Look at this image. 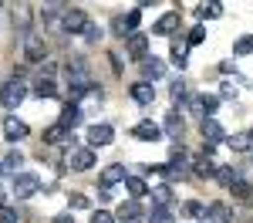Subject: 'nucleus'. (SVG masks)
I'll use <instances>...</instances> for the list:
<instances>
[{"label":"nucleus","mask_w":253,"mask_h":223,"mask_svg":"<svg viewBox=\"0 0 253 223\" xmlns=\"http://www.w3.org/2000/svg\"><path fill=\"white\" fill-rule=\"evenodd\" d=\"M125 189L132 193V200H142V196L149 193V186H145V179H138V176H125Z\"/></svg>","instance_id":"nucleus-27"},{"label":"nucleus","mask_w":253,"mask_h":223,"mask_svg":"<svg viewBox=\"0 0 253 223\" xmlns=\"http://www.w3.org/2000/svg\"><path fill=\"white\" fill-rule=\"evenodd\" d=\"M206 217H210V223H230L233 220V210H230V203H210Z\"/></svg>","instance_id":"nucleus-13"},{"label":"nucleus","mask_w":253,"mask_h":223,"mask_svg":"<svg viewBox=\"0 0 253 223\" xmlns=\"http://www.w3.org/2000/svg\"><path fill=\"white\" fill-rule=\"evenodd\" d=\"M64 139H68V132H64L61 125H51V129L44 132V142H47V145H54V142H64Z\"/></svg>","instance_id":"nucleus-31"},{"label":"nucleus","mask_w":253,"mask_h":223,"mask_svg":"<svg viewBox=\"0 0 253 223\" xmlns=\"http://www.w3.org/2000/svg\"><path fill=\"white\" fill-rule=\"evenodd\" d=\"M172 101H175V105H182V101H186V81H182V78L172 81Z\"/></svg>","instance_id":"nucleus-36"},{"label":"nucleus","mask_w":253,"mask_h":223,"mask_svg":"<svg viewBox=\"0 0 253 223\" xmlns=\"http://www.w3.org/2000/svg\"><path fill=\"white\" fill-rule=\"evenodd\" d=\"M61 24V31H68V34H78V31H84V24H88V14L84 10H64V17L58 20Z\"/></svg>","instance_id":"nucleus-3"},{"label":"nucleus","mask_w":253,"mask_h":223,"mask_svg":"<svg viewBox=\"0 0 253 223\" xmlns=\"http://www.w3.org/2000/svg\"><path fill=\"white\" fill-rule=\"evenodd\" d=\"M125 176H128V173H125V166H108V169H105V173H101V186H105V189H112V186H115V182H125Z\"/></svg>","instance_id":"nucleus-18"},{"label":"nucleus","mask_w":253,"mask_h":223,"mask_svg":"<svg viewBox=\"0 0 253 223\" xmlns=\"http://www.w3.org/2000/svg\"><path fill=\"white\" fill-rule=\"evenodd\" d=\"M216 182L226 186V189H233L236 182H240V173H236L233 166H219V169H216Z\"/></svg>","instance_id":"nucleus-20"},{"label":"nucleus","mask_w":253,"mask_h":223,"mask_svg":"<svg viewBox=\"0 0 253 223\" xmlns=\"http://www.w3.org/2000/svg\"><path fill=\"white\" fill-rule=\"evenodd\" d=\"M20 166H24V156H20L17 149H10V152H7V159H3V169H10V173L17 176V169H20Z\"/></svg>","instance_id":"nucleus-30"},{"label":"nucleus","mask_w":253,"mask_h":223,"mask_svg":"<svg viewBox=\"0 0 253 223\" xmlns=\"http://www.w3.org/2000/svg\"><path fill=\"white\" fill-rule=\"evenodd\" d=\"M112 139H115V129H112V125H105V122H98V125H91V129H88V145H91V149L108 145Z\"/></svg>","instance_id":"nucleus-4"},{"label":"nucleus","mask_w":253,"mask_h":223,"mask_svg":"<svg viewBox=\"0 0 253 223\" xmlns=\"http://www.w3.org/2000/svg\"><path fill=\"white\" fill-rule=\"evenodd\" d=\"M138 3H142V7H149V3H159V0H138Z\"/></svg>","instance_id":"nucleus-44"},{"label":"nucleus","mask_w":253,"mask_h":223,"mask_svg":"<svg viewBox=\"0 0 253 223\" xmlns=\"http://www.w3.org/2000/svg\"><path fill=\"white\" fill-rule=\"evenodd\" d=\"M68 203H71V206H75V210H88V206H91V203H88V196H84V193H71V196H68Z\"/></svg>","instance_id":"nucleus-38"},{"label":"nucleus","mask_w":253,"mask_h":223,"mask_svg":"<svg viewBox=\"0 0 253 223\" xmlns=\"http://www.w3.org/2000/svg\"><path fill=\"white\" fill-rule=\"evenodd\" d=\"M10 189H14V196H17V200H27V196H34V193L41 189V179L34 176V173H17Z\"/></svg>","instance_id":"nucleus-2"},{"label":"nucleus","mask_w":253,"mask_h":223,"mask_svg":"<svg viewBox=\"0 0 253 223\" xmlns=\"http://www.w3.org/2000/svg\"><path fill=\"white\" fill-rule=\"evenodd\" d=\"M193 176H199V179H206V176H216V166L210 156H199V159L193 162Z\"/></svg>","instance_id":"nucleus-23"},{"label":"nucleus","mask_w":253,"mask_h":223,"mask_svg":"<svg viewBox=\"0 0 253 223\" xmlns=\"http://www.w3.org/2000/svg\"><path fill=\"white\" fill-rule=\"evenodd\" d=\"M54 71H58V64H51V61H47V64H44V68H41V78H54Z\"/></svg>","instance_id":"nucleus-41"},{"label":"nucleus","mask_w":253,"mask_h":223,"mask_svg":"<svg viewBox=\"0 0 253 223\" xmlns=\"http://www.w3.org/2000/svg\"><path fill=\"white\" fill-rule=\"evenodd\" d=\"M182 213H186L189 220H203V217H206V203H199V200H186V203H182Z\"/></svg>","instance_id":"nucleus-28"},{"label":"nucleus","mask_w":253,"mask_h":223,"mask_svg":"<svg viewBox=\"0 0 253 223\" xmlns=\"http://www.w3.org/2000/svg\"><path fill=\"white\" fill-rule=\"evenodd\" d=\"M226 145L236 149V152H250V149H253V132H236V135L226 139Z\"/></svg>","instance_id":"nucleus-19"},{"label":"nucleus","mask_w":253,"mask_h":223,"mask_svg":"<svg viewBox=\"0 0 253 223\" xmlns=\"http://www.w3.org/2000/svg\"><path fill=\"white\" fill-rule=\"evenodd\" d=\"M152 200L159 203V210H166V206H169V203L175 200L172 186H152Z\"/></svg>","instance_id":"nucleus-26"},{"label":"nucleus","mask_w":253,"mask_h":223,"mask_svg":"<svg viewBox=\"0 0 253 223\" xmlns=\"http://www.w3.org/2000/svg\"><path fill=\"white\" fill-rule=\"evenodd\" d=\"M175 27H179V10H175V14H166V17H159L152 31H156V34H172Z\"/></svg>","instance_id":"nucleus-25"},{"label":"nucleus","mask_w":253,"mask_h":223,"mask_svg":"<svg viewBox=\"0 0 253 223\" xmlns=\"http://www.w3.org/2000/svg\"><path fill=\"white\" fill-rule=\"evenodd\" d=\"M132 98H135L138 105H152V101H156V88H152L149 81H138V85H132Z\"/></svg>","instance_id":"nucleus-17"},{"label":"nucleus","mask_w":253,"mask_h":223,"mask_svg":"<svg viewBox=\"0 0 253 223\" xmlns=\"http://www.w3.org/2000/svg\"><path fill=\"white\" fill-rule=\"evenodd\" d=\"M27 132H31V129H27V122H24V119H17V115H10V119H3V135H7L10 142H20V139H27Z\"/></svg>","instance_id":"nucleus-7"},{"label":"nucleus","mask_w":253,"mask_h":223,"mask_svg":"<svg viewBox=\"0 0 253 223\" xmlns=\"http://www.w3.org/2000/svg\"><path fill=\"white\" fill-rule=\"evenodd\" d=\"M142 217H145V213H142V206H138L135 200H128V203H122V206H118V217H115V220H122V223H138Z\"/></svg>","instance_id":"nucleus-14"},{"label":"nucleus","mask_w":253,"mask_h":223,"mask_svg":"<svg viewBox=\"0 0 253 223\" xmlns=\"http://www.w3.org/2000/svg\"><path fill=\"white\" fill-rule=\"evenodd\" d=\"M81 34H84V41H88V44H98V41H101V27H98V24H91V20H88V24H84V31H81Z\"/></svg>","instance_id":"nucleus-33"},{"label":"nucleus","mask_w":253,"mask_h":223,"mask_svg":"<svg viewBox=\"0 0 253 223\" xmlns=\"http://www.w3.org/2000/svg\"><path fill=\"white\" fill-rule=\"evenodd\" d=\"M91 223H118V220L108 213V210H95V213H91Z\"/></svg>","instance_id":"nucleus-39"},{"label":"nucleus","mask_w":253,"mask_h":223,"mask_svg":"<svg viewBox=\"0 0 253 223\" xmlns=\"http://www.w3.org/2000/svg\"><path fill=\"white\" fill-rule=\"evenodd\" d=\"M0 173H3V162H0Z\"/></svg>","instance_id":"nucleus-46"},{"label":"nucleus","mask_w":253,"mask_h":223,"mask_svg":"<svg viewBox=\"0 0 253 223\" xmlns=\"http://www.w3.org/2000/svg\"><path fill=\"white\" fill-rule=\"evenodd\" d=\"M0 223H17V210L3 206V210H0Z\"/></svg>","instance_id":"nucleus-40"},{"label":"nucleus","mask_w":253,"mask_h":223,"mask_svg":"<svg viewBox=\"0 0 253 223\" xmlns=\"http://www.w3.org/2000/svg\"><path fill=\"white\" fill-rule=\"evenodd\" d=\"M24 98H27V85L20 78H10V81L0 85V105H3V108H17Z\"/></svg>","instance_id":"nucleus-1"},{"label":"nucleus","mask_w":253,"mask_h":223,"mask_svg":"<svg viewBox=\"0 0 253 223\" xmlns=\"http://www.w3.org/2000/svg\"><path fill=\"white\" fill-rule=\"evenodd\" d=\"M51 223H75V217H71V213H58Z\"/></svg>","instance_id":"nucleus-42"},{"label":"nucleus","mask_w":253,"mask_h":223,"mask_svg":"<svg viewBox=\"0 0 253 223\" xmlns=\"http://www.w3.org/2000/svg\"><path fill=\"white\" fill-rule=\"evenodd\" d=\"M199 132H203V142H210V145H216V142L226 139V132H223V125L216 119H203V125H199Z\"/></svg>","instance_id":"nucleus-9"},{"label":"nucleus","mask_w":253,"mask_h":223,"mask_svg":"<svg viewBox=\"0 0 253 223\" xmlns=\"http://www.w3.org/2000/svg\"><path fill=\"white\" fill-rule=\"evenodd\" d=\"M162 75H166V64H162V58H142V78L149 81V85H152V81H159Z\"/></svg>","instance_id":"nucleus-11"},{"label":"nucleus","mask_w":253,"mask_h":223,"mask_svg":"<svg viewBox=\"0 0 253 223\" xmlns=\"http://www.w3.org/2000/svg\"><path fill=\"white\" fill-rule=\"evenodd\" d=\"M223 98H236V88H233V85H223Z\"/></svg>","instance_id":"nucleus-43"},{"label":"nucleus","mask_w":253,"mask_h":223,"mask_svg":"<svg viewBox=\"0 0 253 223\" xmlns=\"http://www.w3.org/2000/svg\"><path fill=\"white\" fill-rule=\"evenodd\" d=\"M169 51H172V61H175V64H179V68H186V54H189V44H186V38H179V34H175Z\"/></svg>","instance_id":"nucleus-22"},{"label":"nucleus","mask_w":253,"mask_h":223,"mask_svg":"<svg viewBox=\"0 0 253 223\" xmlns=\"http://www.w3.org/2000/svg\"><path fill=\"white\" fill-rule=\"evenodd\" d=\"M216 108H219V98H216V95H203V98L193 101V112H196V115H203V119H206V115L213 119Z\"/></svg>","instance_id":"nucleus-16"},{"label":"nucleus","mask_w":253,"mask_h":223,"mask_svg":"<svg viewBox=\"0 0 253 223\" xmlns=\"http://www.w3.org/2000/svg\"><path fill=\"white\" fill-rule=\"evenodd\" d=\"M166 132H169L172 139H179V135L186 132V122H182L179 112H169V115H166Z\"/></svg>","instance_id":"nucleus-24"},{"label":"nucleus","mask_w":253,"mask_h":223,"mask_svg":"<svg viewBox=\"0 0 253 223\" xmlns=\"http://www.w3.org/2000/svg\"><path fill=\"white\" fill-rule=\"evenodd\" d=\"M196 14H199V17H206V20H213V17H219V3H203Z\"/></svg>","instance_id":"nucleus-37"},{"label":"nucleus","mask_w":253,"mask_h":223,"mask_svg":"<svg viewBox=\"0 0 253 223\" xmlns=\"http://www.w3.org/2000/svg\"><path fill=\"white\" fill-rule=\"evenodd\" d=\"M34 95H38V98H54V81L38 78V85H34Z\"/></svg>","instance_id":"nucleus-29"},{"label":"nucleus","mask_w":253,"mask_h":223,"mask_svg":"<svg viewBox=\"0 0 253 223\" xmlns=\"http://www.w3.org/2000/svg\"><path fill=\"white\" fill-rule=\"evenodd\" d=\"M98 159L95 149H71V156H68V162H71V169H78V173H84V169H91Z\"/></svg>","instance_id":"nucleus-5"},{"label":"nucleus","mask_w":253,"mask_h":223,"mask_svg":"<svg viewBox=\"0 0 253 223\" xmlns=\"http://www.w3.org/2000/svg\"><path fill=\"white\" fill-rule=\"evenodd\" d=\"M149 223H175V217L172 213H169V210H152V213H149Z\"/></svg>","instance_id":"nucleus-34"},{"label":"nucleus","mask_w":253,"mask_h":223,"mask_svg":"<svg viewBox=\"0 0 253 223\" xmlns=\"http://www.w3.org/2000/svg\"><path fill=\"white\" fill-rule=\"evenodd\" d=\"M132 135H135V139H142V142H156L159 135H162V129H159L156 122H138L135 129H132Z\"/></svg>","instance_id":"nucleus-15"},{"label":"nucleus","mask_w":253,"mask_h":223,"mask_svg":"<svg viewBox=\"0 0 253 223\" xmlns=\"http://www.w3.org/2000/svg\"><path fill=\"white\" fill-rule=\"evenodd\" d=\"M3 206H7V203H3V189H0V210H3Z\"/></svg>","instance_id":"nucleus-45"},{"label":"nucleus","mask_w":253,"mask_h":223,"mask_svg":"<svg viewBox=\"0 0 253 223\" xmlns=\"http://www.w3.org/2000/svg\"><path fill=\"white\" fill-rule=\"evenodd\" d=\"M138 24H142V10H128L125 17L115 20V34H122V38H125V34H135Z\"/></svg>","instance_id":"nucleus-10"},{"label":"nucleus","mask_w":253,"mask_h":223,"mask_svg":"<svg viewBox=\"0 0 253 223\" xmlns=\"http://www.w3.org/2000/svg\"><path fill=\"white\" fill-rule=\"evenodd\" d=\"M233 54H253V34H243V38L233 44Z\"/></svg>","instance_id":"nucleus-32"},{"label":"nucleus","mask_w":253,"mask_h":223,"mask_svg":"<svg viewBox=\"0 0 253 223\" xmlns=\"http://www.w3.org/2000/svg\"><path fill=\"white\" fill-rule=\"evenodd\" d=\"M203 41H206V27H203V24H196L193 31H189V38H186V44L193 47V44H203Z\"/></svg>","instance_id":"nucleus-35"},{"label":"nucleus","mask_w":253,"mask_h":223,"mask_svg":"<svg viewBox=\"0 0 253 223\" xmlns=\"http://www.w3.org/2000/svg\"><path fill=\"white\" fill-rule=\"evenodd\" d=\"M14 27L17 31H27L31 27V7L20 0V3H14Z\"/></svg>","instance_id":"nucleus-21"},{"label":"nucleus","mask_w":253,"mask_h":223,"mask_svg":"<svg viewBox=\"0 0 253 223\" xmlns=\"http://www.w3.org/2000/svg\"><path fill=\"white\" fill-rule=\"evenodd\" d=\"M44 54H47V44H44V38H24V58L31 61V64H38V61H44Z\"/></svg>","instance_id":"nucleus-6"},{"label":"nucleus","mask_w":253,"mask_h":223,"mask_svg":"<svg viewBox=\"0 0 253 223\" xmlns=\"http://www.w3.org/2000/svg\"><path fill=\"white\" fill-rule=\"evenodd\" d=\"M125 51H128V58H149V38L145 34H128V44H125Z\"/></svg>","instance_id":"nucleus-8"},{"label":"nucleus","mask_w":253,"mask_h":223,"mask_svg":"<svg viewBox=\"0 0 253 223\" xmlns=\"http://www.w3.org/2000/svg\"><path fill=\"white\" fill-rule=\"evenodd\" d=\"M58 125L64 129V132H71V129H78V125H81V108L75 105V101H68V105H64V112H61V122H58Z\"/></svg>","instance_id":"nucleus-12"}]
</instances>
